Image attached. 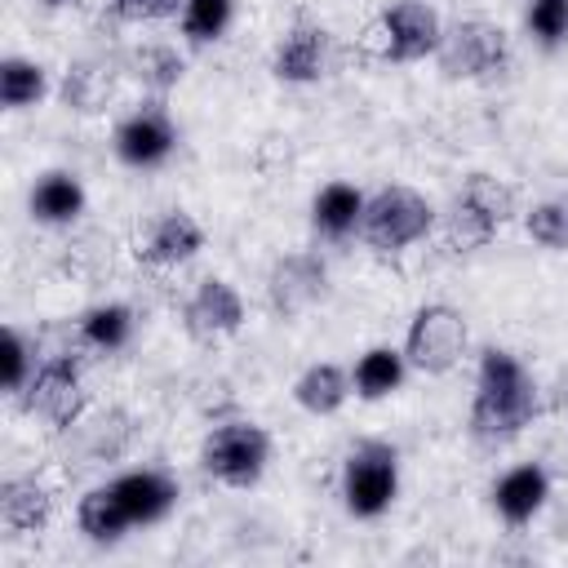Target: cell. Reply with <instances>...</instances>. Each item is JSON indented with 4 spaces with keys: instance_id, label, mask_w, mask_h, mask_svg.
<instances>
[{
    "instance_id": "cell-3",
    "label": "cell",
    "mask_w": 568,
    "mask_h": 568,
    "mask_svg": "<svg viewBox=\"0 0 568 568\" xmlns=\"http://www.w3.org/2000/svg\"><path fill=\"white\" fill-rule=\"evenodd\" d=\"M510 217H515V191L493 173H470L448 200L444 231H448L453 248L475 253V248L493 244Z\"/></svg>"
},
{
    "instance_id": "cell-24",
    "label": "cell",
    "mask_w": 568,
    "mask_h": 568,
    "mask_svg": "<svg viewBox=\"0 0 568 568\" xmlns=\"http://www.w3.org/2000/svg\"><path fill=\"white\" fill-rule=\"evenodd\" d=\"M75 337L93 355H115V351H124L133 342V311L124 302H98V306L80 311Z\"/></svg>"
},
{
    "instance_id": "cell-8",
    "label": "cell",
    "mask_w": 568,
    "mask_h": 568,
    "mask_svg": "<svg viewBox=\"0 0 568 568\" xmlns=\"http://www.w3.org/2000/svg\"><path fill=\"white\" fill-rule=\"evenodd\" d=\"M470 346V328H466V315L448 302H426L413 311L408 320V333H404V359L408 368L417 373H448Z\"/></svg>"
},
{
    "instance_id": "cell-19",
    "label": "cell",
    "mask_w": 568,
    "mask_h": 568,
    "mask_svg": "<svg viewBox=\"0 0 568 568\" xmlns=\"http://www.w3.org/2000/svg\"><path fill=\"white\" fill-rule=\"evenodd\" d=\"M0 519L9 532H44L53 519V493L36 475H9L0 484Z\"/></svg>"
},
{
    "instance_id": "cell-32",
    "label": "cell",
    "mask_w": 568,
    "mask_h": 568,
    "mask_svg": "<svg viewBox=\"0 0 568 568\" xmlns=\"http://www.w3.org/2000/svg\"><path fill=\"white\" fill-rule=\"evenodd\" d=\"M36 4H40V9H53V13H58V9H71V4H80V0H36Z\"/></svg>"
},
{
    "instance_id": "cell-2",
    "label": "cell",
    "mask_w": 568,
    "mask_h": 568,
    "mask_svg": "<svg viewBox=\"0 0 568 568\" xmlns=\"http://www.w3.org/2000/svg\"><path fill=\"white\" fill-rule=\"evenodd\" d=\"M80 346V342H71ZM71 346H49L40 351V337H36V368L18 395L22 413L40 417L44 426L53 430H71L84 413H89V390H84V373H80V359L71 355ZM84 351V346H80Z\"/></svg>"
},
{
    "instance_id": "cell-30",
    "label": "cell",
    "mask_w": 568,
    "mask_h": 568,
    "mask_svg": "<svg viewBox=\"0 0 568 568\" xmlns=\"http://www.w3.org/2000/svg\"><path fill=\"white\" fill-rule=\"evenodd\" d=\"M31 368H36V342H31L18 324H9V328H4V390H9L13 399L22 395Z\"/></svg>"
},
{
    "instance_id": "cell-11",
    "label": "cell",
    "mask_w": 568,
    "mask_h": 568,
    "mask_svg": "<svg viewBox=\"0 0 568 568\" xmlns=\"http://www.w3.org/2000/svg\"><path fill=\"white\" fill-rule=\"evenodd\" d=\"M328 297V262L320 253H284L271 262V275H266V302L275 315L293 320V315H306L311 306H320Z\"/></svg>"
},
{
    "instance_id": "cell-4",
    "label": "cell",
    "mask_w": 568,
    "mask_h": 568,
    "mask_svg": "<svg viewBox=\"0 0 568 568\" xmlns=\"http://www.w3.org/2000/svg\"><path fill=\"white\" fill-rule=\"evenodd\" d=\"M337 493L346 515L355 519H382L399 497V448L386 439H359L342 457Z\"/></svg>"
},
{
    "instance_id": "cell-20",
    "label": "cell",
    "mask_w": 568,
    "mask_h": 568,
    "mask_svg": "<svg viewBox=\"0 0 568 568\" xmlns=\"http://www.w3.org/2000/svg\"><path fill=\"white\" fill-rule=\"evenodd\" d=\"M351 395H355L351 373H346L342 364H333V359L306 364V368L297 373V382H293V399H297V408L311 413V417H333Z\"/></svg>"
},
{
    "instance_id": "cell-12",
    "label": "cell",
    "mask_w": 568,
    "mask_h": 568,
    "mask_svg": "<svg viewBox=\"0 0 568 568\" xmlns=\"http://www.w3.org/2000/svg\"><path fill=\"white\" fill-rule=\"evenodd\" d=\"M328 67H333V31L311 18H297L271 49V75L284 84H320Z\"/></svg>"
},
{
    "instance_id": "cell-27",
    "label": "cell",
    "mask_w": 568,
    "mask_h": 568,
    "mask_svg": "<svg viewBox=\"0 0 568 568\" xmlns=\"http://www.w3.org/2000/svg\"><path fill=\"white\" fill-rule=\"evenodd\" d=\"M235 22V0H182L178 27L186 44H217Z\"/></svg>"
},
{
    "instance_id": "cell-5",
    "label": "cell",
    "mask_w": 568,
    "mask_h": 568,
    "mask_svg": "<svg viewBox=\"0 0 568 568\" xmlns=\"http://www.w3.org/2000/svg\"><path fill=\"white\" fill-rule=\"evenodd\" d=\"M435 231V204L413 186H377L364 200L359 240L373 253H404Z\"/></svg>"
},
{
    "instance_id": "cell-31",
    "label": "cell",
    "mask_w": 568,
    "mask_h": 568,
    "mask_svg": "<svg viewBox=\"0 0 568 568\" xmlns=\"http://www.w3.org/2000/svg\"><path fill=\"white\" fill-rule=\"evenodd\" d=\"M111 9L124 22H160V18L182 13V0H111Z\"/></svg>"
},
{
    "instance_id": "cell-25",
    "label": "cell",
    "mask_w": 568,
    "mask_h": 568,
    "mask_svg": "<svg viewBox=\"0 0 568 568\" xmlns=\"http://www.w3.org/2000/svg\"><path fill=\"white\" fill-rule=\"evenodd\" d=\"M124 71H129L151 98H164V93H173V89L182 84V75H186V58H182L173 44L151 40V44H138V49L124 58Z\"/></svg>"
},
{
    "instance_id": "cell-15",
    "label": "cell",
    "mask_w": 568,
    "mask_h": 568,
    "mask_svg": "<svg viewBox=\"0 0 568 568\" xmlns=\"http://www.w3.org/2000/svg\"><path fill=\"white\" fill-rule=\"evenodd\" d=\"M200 248H204V226L186 209H164L138 240V262L169 271V266H186Z\"/></svg>"
},
{
    "instance_id": "cell-13",
    "label": "cell",
    "mask_w": 568,
    "mask_h": 568,
    "mask_svg": "<svg viewBox=\"0 0 568 568\" xmlns=\"http://www.w3.org/2000/svg\"><path fill=\"white\" fill-rule=\"evenodd\" d=\"M182 328L195 337V342H222L231 333L244 328V297L231 280L222 275H204L195 284V293L186 297L182 306Z\"/></svg>"
},
{
    "instance_id": "cell-9",
    "label": "cell",
    "mask_w": 568,
    "mask_h": 568,
    "mask_svg": "<svg viewBox=\"0 0 568 568\" xmlns=\"http://www.w3.org/2000/svg\"><path fill=\"white\" fill-rule=\"evenodd\" d=\"M439 40H444V18L426 0H395L373 22V44L382 62H399V67L426 62L439 53Z\"/></svg>"
},
{
    "instance_id": "cell-28",
    "label": "cell",
    "mask_w": 568,
    "mask_h": 568,
    "mask_svg": "<svg viewBox=\"0 0 568 568\" xmlns=\"http://www.w3.org/2000/svg\"><path fill=\"white\" fill-rule=\"evenodd\" d=\"M524 226H528L532 244H541L550 253H568V191H555V195L537 200L524 213Z\"/></svg>"
},
{
    "instance_id": "cell-16",
    "label": "cell",
    "mask_w": 568,
    "mask_h": 568,
    "mask_svg": "<svg viewBox=\"0 0 568 568\" xmlns=\"http://www.w3.org/2000/svg\"><path fill=\"white\" fill-rule=\"evenodd\" d=\"M550 501V475L541 462H519L510 470L497 475L493 484V510L510 524V528H524L532 524Z\"/></svg>"
},
{
    "instance_id": "cell-18",
    "label": "cell",
    "mask_w": 568,
    "mask_h": 568,
    "mask_svg": "<svg viewBox=\"0 0 568 568\" xmlns=\"http://www.w3.org/2000/svg\"><path fill=\"white\" fill-rule=\"evenodd\" d=\"M364 191L355 182H324L315 195H311V231L324 240V244H342L351 235H359V222H364Z\"/></svg>"
},
{
    "instance_id": "cell-23",
    "label": "cell",
    "mask_w": 568,
    "mask_h": 568,
    "mask_svg": "<svg viewBox=\"0 0 568 568\" xmlns=\"http://www.w3.org/2000/svg\"><path fill=\"white\" fill-rule=\"evenodd\" d=\"M408 377V359H404V346H368L355 368H351V386L359 399L377 404V399H390Z\"/></svg>"
},
{
    "instance_id": "cell-29",
    "label": "cell",
    "mask_w": 568,
    "mask_h": 568,
    "mask_svg": "<svg viewBox=\"0 0 568 568\" xmlns=\"http://www.w3.org/2000/svg\"><path fill=\"white\" fill-rule=\"evenodd\" d=\"M524 22L541 49H559L568 40V0H532Z\"/></svg>"
},
{
    "instance_id": "cell-26",
    "label": "cell",
    "mask_w": 568,
    "mask_h": 568,
    "mask_svg": "<svg viewBox=\"0 0 568 568\" xmlns=\"http://www.w3.org/2000/svg\"><path fill=\"white\" fill-rule=\"evenodd\" d=\"M49 93V71L31 58H18L9 53L0 62V102L4 111H27V106H40Z\"/></svg>"
},
{
    "instance_id": "cell-22",
    "label": "cell",
    "mask_w": 568,
    "mask_h": 568,
    "mask_svg": "<svg viewBox=\"0 0 568 568\" xmlns=\"http://www.w3.org/2000/svg\"><path fill=\"white\" fill-rule=\"evenodd\" d=\"M75 528H80L93 546H115V541L133 528V519H129V510L120 506L111 479H106V484H93V488L75 501Z\"/></svg>"
},
{
    "instance_id": "cell-10",
    "label": "cell",
    "mask_w": 568,
    "mask_h": 568,
    "mask_svg": "<svg viewBox=\"0 0 568 568\" xmlns=\"http://www.w3.org/2000/svg\"><path fill=\"white\" fill-rule=\"evenodd\" d=\"M111 151L129 169H160L178 151V124L164 106V98L138 102L111 133Z\"/></svg>"
},
{
    "instance_id": "cell-7",
    "label": "cell",
    "mask_w": 568,
    "mask_h": 568,
    "mask_svg": "<svg viewBox=\"0 0 568 568\" xmlns=\"http://www.w3.org/2000/svg\"><path fill=\"white\" fill-rule=\"evenodd\" d=\"M200 466L222 488H253V484H262V475L271 466V435H266V426H257L248 417L213 426L204 435V444H200Z\"/></svg>"
},
{
    "instance_id": "cell-21",
    "label": "cell",
    "mask_w": 568,
    "mask_h": 568,
    "mask_svg": "<svg viewBox=\"0 0 568 568\" xmlns=\"http://www.w3.org/2000/svg\"><path fill=\"white\" fill-rule=\"evenodd\" d=\"M111 93H115V71H111V62H102V58H75V62L67 67L62 84H58V98H62L67 111H75V115H98V111H106Z\"/></svg>"
},
{
    "instance_id": "cell-14",
    "label": "cell",
    "mask_w": 568,
    "mask_h": 568,
    "mask_svg": "<svg viewBox=\"0 0 568 568\" xmlns=\"http://www.w3.org/2000/svg\"><path fill=\"white\" fill-rule=\"evenodd\" d=\"M111 488H115L120 506L129 510L133 528H146V524L169 519V515H173V506H178V497H182L178 479H173L169 470H160V466L124 470V475H115V479H111Z\"/></svg>"
},
{
    "instance_id": "cell-1",
    "label": "cell",
    "mask_w": 568,
    "mask_h": 568,
    "mask_svg": "<svg viewBox=\"0 0 568 568\" xmlns=\"http://www.w3.org/2000/svg\"><path fill=\"white\" fill-rule=\"evenodd\" d=\"M537 413H541V390H537L532 373L524 368V359L506 346H484L479 368H475L470 417H466L470 439L488 444V448L510 444L532 426Z\"/></svg>"
},
{
    "instance_id": "cell-17",
    "label": "cell",
    "mask_w": 568,
    "mask_h": 568,
    "mask_svg": "<svg viewBox=\"0 0 568 568\" xmlns=\"http://www.w3.org/2000/svg\"><path fill=\"white\" fill-rule=\"evenodd\" d=\"M84 204H89L84 182L71 169H49L27 191V213L40 226H71V222H80Z\"/></svg>"
},
{
    "instance_id": "cell-6",
    "label": "cell",
    "mask_w": 568,
    "mask_h": 568,
    "mask_svg": "<svg viewBox=\"0 0 568 568\" xmlns=\"http://www.w3.org/2000/svg\"><path fill=\"white\" fill-rule=\"evenodd\" d=\"M435 62L448 80L493 84L510 71V36L488 18H457L453 27H444Z\"/></svg>"
}]
</instances>
